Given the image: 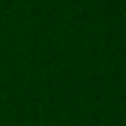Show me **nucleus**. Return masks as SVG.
I'll return each instance as SVG.
<instances>
[]
</instances>
